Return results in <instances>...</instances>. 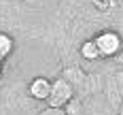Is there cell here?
I'll list each match as a JSON object with an SVG mask.
<instances>
[{
    "label": "cell",
    "instance_id": "6da1fadb",
    "mask_svg": "<svg viewBox=\"0 0 123 115\" xmlns=\"http://www.w3.org/2000/svg\"><path fill=\"white\" fill-rule=\"evenodd\" d=\"M93 43H96V47L100 51V58H111V55H117L123 47V41L121 36L115 32V30H102L96 34L93 38Z\"/></svg>",
    "mask_w": 123,
    "mask_h": 115
},
{
    "label": "cell",
    "instance_id": "5b68a950",
    "mask_svg": "<svg viewBox=\"0 0 123 115\" xmlns=\"http://www.w3.org/2000/svg\"><path fill=\"white\" fill-rule=\"evenodd\" d=\"M11 51H13V38L6 32H0V60L11 55Z\"/></svg>",
    "mask_w": 123,
    "mask_h": 115
},
{
    "label": "cell",
    "instance_id": "8992f818",
    "mask_svg": "<svg viewBox=\"0 0 123 115\" xmlns=\"http://www.w3.org/2000/svg\"><path fill=\"white\" fill-rule=\"evenodd\" d=\"M0 75H2V60H0Z\"/></svg>",
    "mask_w": 123,
    "mask_h": 115
},
{
    "label": "cell",
    "instance_id": "3957f363",
    "mask_svg": "<svg viewBox=\"0 0 123 115\" xmlns=\"http://www.w3.org/2000/svg\"><path fill=\"white\" fill-rule=\"evenodd\" d=\"M49 92H51V81L47 77H36L28 85V94L34 100H47L49 98Z\"/></svg>",
    "mask_w": 123,
    "mask_h": 115
},
{
    "label": "cell",
    "instance_id": "7a4b0ae2",
    "mask_svg": "<svg viewBox=\"0 0 123 115\" xmlns=\"http://www.w3.org/2000/svg\"><path fill=\"white\" fill-rule=\"evenodd\" d=\"M72 96H74L72 85L66 79H55V81H51V92H49V98H47V104L51 109H62L72 100Z\"/></svg>",
    "mask_w": 123,
    "mask_h": 115
},
{
    "label": "cell",
    "instance_id": "52a82bcc",
    "mask_svg": "<svg viewBox=\"0 0 123 115\" xmlns=\"http://www.w3.org/2000/svg\"><path fill=\"white\" fill-rule=\"evenodd\" d=\"M119 113H121V115H123V104H121V111H119Z\"/></svg>",
    "mask_w": 123,
    "mask_h": 115
},
{
    "label": "cell",
    "instance_id": "277c9868",
    "mask_svg": "<svg viewBox=\"0 0 123 115\" xmlns=\"http://www.w3.org/2000/svg\"><path fill=\"white\" fill-rule=\"evenodd\" d=\"M79 51H81V55H83L85 60H100V51H98V47H96V43H93V38L85 41Z\"/></svg>",
    "mask_w": 123,
    "mask_h": 115
}]
</instances>
